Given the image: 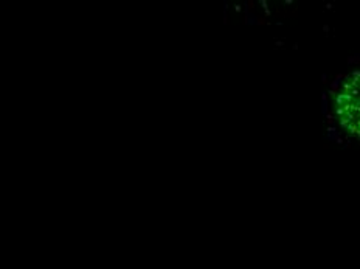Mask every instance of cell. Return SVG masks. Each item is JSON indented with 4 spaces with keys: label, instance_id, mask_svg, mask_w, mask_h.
<instances>
[{
    "label": "cell",
    "instance_id": "1",
    "mask_svg": "<svg viewBox=\"0 0 360 269\" xmlns=\"http://www.w3.org/2000/svg\"><path fill=\"white\" fill-rule=\"evenodd\" d=\"M335 114L345 130L360 137V70L349 75L340 86L335 99Z\"/></svg>",
    "mask_w": 360,
    "mask_h": 269
}]
</instances>
